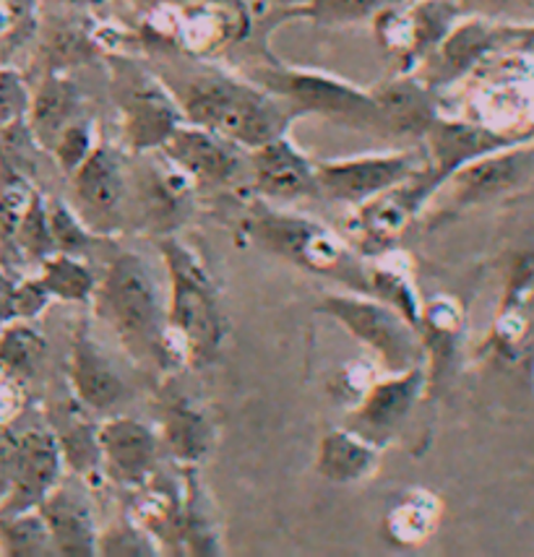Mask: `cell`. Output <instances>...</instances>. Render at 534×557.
<instances>
[{
  "label": "cell",
  "mask_w": 534,
  "mask_h": 557,
  "mask_svg": "<svg viewBox=\"0 0 534 557\" xmlns=\"http://www.w3.org/2000/svg\"><path fill=\"white\" fill-rule=\"evenodd\" d=\"M522 154H485L462 164L459 170H453L449 177H444V181H449L451 185L453 203H470L483 196L496 194V190L506 188V185H511L519 175H522Z\"/></svg>",
  "instance_id": "obj_22"
},
{
  "label": "cell",
  "mask_w": 534,
  "mask_h": 557,
  "mask_svg": "<svg viewBox=\"0 0 534 557\" xmlns=\"http://www.w3.org/2000/svg\"><path fill=\"white\" fill-rule=\"evenodd\" d=\"M13 315V287L5 282V276L0 274V321Z\"/></svg>",
  "instance_id": "obj_36"
},
{
  "label": "cell",
  "mask_w": 534,
  "mask_h": 557,
  "mask_svg": "<svg viewBox=\"0 0 534 557\" xmlns=\"http://www.w3.org/2000/svg\"><path fill=\"white\" fill-rule=\"evenodd\" d=\"M391 3L393 0H298L290 5V13L320 26H347L373 18Z\"/></svg>",
  "instance_id": "obj_26"
},
{
  "label": "cell",
  "mask_w": 534,
  "mask_h": 557,
  "mask_svg": "<svg viewBox=\"0 0 534 557\" xmlns=\"http://www.w3.org/2000/svg\"><path fill=\"white\" fill-rule=\"evenodd\" d=\"M112 95L123 117V134L136 151L162 149L180 123H185L175 97L162 78L129 58H112Z\"/></svg>",
  "instance_id": "obj_6"
},
{
  "label": "cell",
  "mask_w": 534,
  "mask_h": 557,
  "mask_svg": "<svg viewBox=\"0 0 534 557\" xmlns=\"http://www.w3.org/2000/svg\"><path fill=\"white\" fill-rule=\"evenodd\" d=\"M73 175V190H76L78 201L92 214H112L118 209L120 198H123V175H120V162L116 151L99 146L92 149L89 154Z\"/></svg>",
  "instance_id": "obj_20"
},
{
  "label": "cell",
  "mask_w": 534,
  "mask_h": 557,
  "mask_svg": "<svg viewBox=\"0 0 534 557\" xmlns=\"http://www.w3.org/2000/svg\"><path fill=\"white\" fill-rule=\"evenodd\" d=\"M430 500L423 503V495H410L389 513V529L393 540L404 545H415L430 529Z\"/></svg>",
  "instance_id": "obj_30"
},
{
  "label": "cell",
  "mask_w": 534,
  "mask_h": 557,
  "mask_svg": "<svg viewBox=\"0 0 534 557\" xmlns=\"http://www.w3.org/2000/svg\"><path fill=\"white\" fill-rule=\"evenodd\" d=\"M167 443H170L172 454L178 459L185 461H198L206 454V424L204 417L196 414L189 404H175L172 409H167Z\"/></svg>",
  "instance_id": "obj_27"
},
{
  "label": "cell",
  "mask_w": 534,
  "mask_h": 557,
  "mask_svg": "<svg viewBox=\"0 0 534 557\" xmlns=\"http://www.w3.org/2000/svg\"><path fill=\"white\" fill-rule=\"evenodd\" d=\"M16 235L24 248L35 256H48L50 250H56V243H52V235H50L48 211L43 209L39 198H32L29 209L24 211L22 222H19Z\"/></svg>",
  "instance_id": "obj_31"
},
{
  "label": "cell",
  "mask_w": 534,
  "mask_h": 557,
  "mask_svg": "<svg viewBox=\"0 0 534 557\" xmlns=\"http://www.w3.org/2000/svg\"><path fill=\"white\" fill-rule=\"evenodd\" d=\"M43 284L50 295H58L60 300H86L95 289V278L71 256L50 258L45 263Z\"/></svg>",
  "instance_id": "obj_28"
},
{
  "label": "cell",
  "mask_w": 534,
  "mask_h": 557,
  "mask_svg": "<svg viewBox=\"0 0 534 557\" xmlns=\"http://www.w3.org/2000/svg\"><path fill=\"white\" fill-rule=\"evenodd\" d=\"M282 3H287V5H292V3H298V0H282Z\"/></svg>",
  "instance_id": "obj_39"
},
{
  "label": "cell",
  "mask_w": 534,
  "mask_h": 557,
  "mask_svg": "<svg viewBox=\"0 0 534 557\" xmlns=\"http://www.w3.org/2000/svg\"><path fill=\"white\" fill-rule=\"evenodd\" d=\"M99 310L138 362H165L167 336L157 284L142 258H116L99 287Z\"/></svg>",
  "instance_id": "obj_2"
},
{
  "label": "cell",
  "mask_w": 534,
  "mask_h": 557,
  "mask_svg": "<svg viewBox=\"0 0 534 557\" xmlns=\"http://www.w3.org/2000/svg\"><path fill=\"white\" fill-rule=\"evenodd\" d=\"M45 344L26 326H11L0 339V362L11 370V373H32L35 364L43 357Z\"/></svg>",
  "instance_id": "obj_29"
},
{
  "label": "cell",
  "mask_w": 534,
  "mask_h": 557,
  "mask_svg": "<svg viewBox=\"0 0 534 557\" xmlns=\"http://www.w3.org/2000/svg\"><path fill=\"white\" fill-rule=\"evenodd\" d=\"M318 310L342 323L360 342L368 344L393 373H404L417 364L420 344L412 334L410 321L393 313L391 308H384L373 300H360V297L331 295L324 297Z\"/></svg>",
  "instance_id": "obj_8"
},
{
  "label": "cell",
  "mask_w": 534,
  "mask_h": 557,
  "mask_svg": "<svg viewBox=\"0 0 534 557\" xmlns=\"http://www.w3.org/2000/svg\"><path fill=\"white\" fill-rule=\"evenodd\" d=\"M52 547L60 555H95L97 534L92 523L89 508L73 490L52 487L39 503Z\"/></svg>",
  "instance_id": "obj_18"
},
{
  "label": "cell",
  "mask_w": 534,
  "mask_h": 557,
  "mask_svg": "<svg viewBox=\"0 0 534 557\" xmlns=\"http://www.w3.org/2000/svg\"><path fill=\"white\" fill-rule=\"evenodd\" d=\"M48 222L52 243H56V248L65 250V253L84 248V245L89 243V235H86L82 224L76 222V216H73L65 207H60V203L48 214Z\"/></svg>",
  "instance_id": "obj_33"
},
{
  "label": "cell",
  "mask_w": 534,
  "mask_h": 557,
  "mask_svg": "<svg viewBox=\"0 0 534 557\" xmlns=\"http://www.w3.org/2000/svg\"><path fill=\"white\" fill-rule=\"evenodd\" d=\"M393 3H410V0H393Z\"/></svg>",
  "instance_id": "obj_40"
},
{
  "label": "cell",
  "mask_w": 534,
  "mask_h": 557,
  "mask_svg": "<svg viewBox=\"0 0 534 557\" xmlns=\"http://www.w3.org/2000/svg\"><path fill=\"white\" fill-rule=\"evenodd\" d=\"M453 3H480V5H503V3H517V0H453Z\"/></svg>",
  "instance_id": "obj_38"
},
{
  "label": "cell",
  "mask_w": 534,
  "mask_h": 557,
  "mask_svg": "<svg viewBox=\"0 0 534 557\" xmlns=\"http://www.w3.org/2000/svg\"><path fill=\"white\" fill-rule=\"evenodd\" d=\"M125 3H131L133 9H144V11L157 13V11L167 9V5H178V3H183V0H125Z\"/></svg>",
  "instance_id": "obj_37"
},
{
  "label": "cell",
  "mask_w": 534,
  "mask_h": 557,
  "mask_svg": "<svg viewBox=\"0 0 534 557\" xmlns=\"http://www.w3.org/2000/svg\"><path fill=\"white\" fill-rule=\"evenodd\" d=\"M99 547H105L102 553H110V555H149V549H144L146 545L142 542V536L136 534V529L133 527H125L123 529V534L118 532H110L102 540V545Z\"/></svg>",
  "instance_id": "obj_35"
},
{
  "label": "cell",
  "mask_w": 534,
  "mask_h": 557,
  "mask_svg": "<svg viewBox=\"0 0 534 557\" xmlns=\"http://www.w3.org/2000/svg\"><path fill=\"white\" fill-rule=\"evenodd\" d=\"M378 454L365 441L363 435L347 433V430H337L320 441L318 448V472L329 482L337 485H352V482L365 480L373 469H376Z\"/></svg>",
  "instance_id": "obj_23"
},
{
  "label": "cell",
  "mask_w": 534,
  "mask_h": 557,
  "mask_svg": "<svg viewBox=\"0 0 534 557\" xmlns=\"http://www.w3.org/2000/svg\"><path fill=\"white\" fill-rule=\"evenodd\" d=\"M50 292L45 289V284L39 282H29L24 287L13 289V315H22V318H32L35 313L43 310V305L48 302Z\"/></svg>",
  "instance_id": "obj_34"
},
{
  "label": "cell",
  "mask_w": 534,
  "mask_h": 557,
  "mask_svg": "<svg viewBox=\"0 0 534 557\" xmlns=\"http://www.w3.org/2000/svg\"><path fill=\"white\" fill-rule=\"evenodd\" d=\"M251 82L269 95L279 97L295 115H324L331 121L347 123L352 128L376 131L380 134L378 108L371 91L326 76L318 71L284 69V65H264L251 71Z\"/></svg>",
  "instance_id": "obj_3"
},
{
  "label": "cell",
  "mask_w": 534,
  "mask_h": 557,
  "mask_svg": "<svg viewBox=\"0 0 534 557\" xmlns=\"http://www.w3.org/2000/svg\"><path fill=\"white\" fill-rule=\"evenodd\" d=\"M71 381L78 399L92 409L112 407L123 396V381L86 331H82L73 344Z\"/></svg>",
  "instance_id": "obj_19"
},
{
  "label": "cell",
  "mask_w": 534,
  "mask_h": 557,
  "mask_svg": "<svg viewBox=\"0 0 534 557\" xmlns=\"http://www.w3.org/2000/svg\"><path fill=\"white\" fill-rule=\"evenodd\" d=\"M415 154H373L316 164L318 194L333 201L365 203L393 185L420 175Z\"/></svg>",
  "instance_id": "obj_9"
},
{
  "label": "cell",
  "mask_w": 534,
  "mask_h": 557,
  "mask_svg": "<svg viewBox=\"0 0 534 557\" xmlns=\"http://www.w3.org/2000/svg\"><path fill=\"white\" fill-rule=\"evenodd\" d=\"M425 138L427 149H430V168H427V175L433 177L436 188L444 183V177H449L451 172L462 168V164L509 146L506 138L496 136L493 131L477 128V125L466 123L440 121V117L433 121Z\"/></svg>",
  "instance_id": "obj_17"
},
{
  "label": "cell",
  "mask_w": 534,
  "mask_h": 557,
  "mask_svg": "<svg viewBox=\"0 0 534 557\" xmlns=\"http://www.w3.org/2000/svg\"><path fill=\"white\" fill-rule=\"evenodd\" d=\"M251 162L258 188L266 196L300 198L318 194L316 164H311L308 157L300 154L287 136H279L253 149Z\"/></svg>",
  "instance_id": "obj_15"
},
{
  "label": "cell",
  "mask_w": 534,
  "mask_h": 557,
  "mask_svg": "<svg viewBox=\"0 0 534 557\" xmlns=\"http://www.w3.org/2000/svg\"><path fill=\"white\" fill-rule=\"evenodd\" d=\"M162 250L172 278L170 326L185 342L191 360H211L222 344L224 323L206 271L175 240H165Z\"/></svg>",
  "instance_id": "obj_4"
},
{
  "label": "cell",
  "mask_w": 534,
  "mask_h": 557,
  "mask_svg": "<svg viewBox=\"0 0 534 557\" xmlns=\"http://www.w3.org/2000/svg\"><path fill=\"white\" fill-rule=\"evenodd\" d=\"M99 456L120 485H142L157 459V437L146 424L118 417L97 430Z\"/></svg>",
  "instance_id": "obj_13"
},
{
  "label": "cell",
  "mask_w": 534,
  "mask_h": 557,
  "mask_svg": "<svg viewBox=\"0 0 534 557\" xmlns=\"http://www.w3.org/2000/svg\"><path fill=\"white\" fill-rule=\"evenodd\" d=\"M420 386H423V373L417 368L404 370L393 381H384L373 386L363 404L352 412V433L363 435L365 441L378 443L399 428L406 412L415 404Z\"/></svg>",
  "instance_id": "obj_16"
},
{
  "label": "cell",
  "mask_w": 534,
  "mask_h": 557,
  "mask_svg": "<svg viewBox=\"0 0 534 557\" xmlns=\"http://www.w3.org/2000/svg\"><path fill=\"white\" fill-rule=\"evenodd\" d=\"M78 104H82V99H78L76 86L69 78L56 76V73L45 78L35 102H32V131H35L39 144L52 149L65 125L76 121Z\"/></svg>",
  "instance_id": "obj_24"
},
{
  "label": "cell",
  "mask_w": 534,
  "mask_h": 557,
  "mask_svg": "<svg viewBox=\"0 0 534 557\" xmlns=\"http://www.w3.org/2000/svg\"><path fill=\"white\" fill-rule=\"evenodd\" d=\"M60 472V450L56 437L45 430H29L13 441L11 482L0 503V516L37 508L56 487Z\"/></svg>",
  "instance_id": "obj_10"
},
{
  "label": "cell",
  "mask_w": 534,
  "mask_h": 557,
  "mask_svg": "<svg viewBox=\"0 0 534 557\" xmlns=\"http://www.w3.org/2000/svg\"><path fill=\"white\" fill-rule=\"evenodd\" d=\"M496 42V32L487 29L483 22H466L462 26H453L444 42L430 52L427 63V86L449 84L457 76L470 69L472 63L480 61V55L493 48Z\"/></svg>",
  "instance_id": "obj_21"
},
{
  "label": "cell",
  "mask_w": 534,
  "mask_h": 557,
  "mask_svg": "<svg viewBox=\"0 0 534 557\" xmlns=\"http://www.w3.org/2000/svg\"><path fill=\"white\" fill-rule=\"evenodd\" d=\"M162 151L178 170L198 183H227L240 168L238 144L193 123H180L162 144Z\"/></svg>",
  "instance_id": "obj_11"
},
{
  "label": "cell",
  "mask_w": 534,
  "mask_h": 557,
  "mask_svg": "<svg viewBox=\"0 0 534 557\" xmlns=\"http://www.w3.org/2000/svg\"><path fill=\"white\" fill-rule=\"evenodd\" d=\"M162 82L175 97L185 123L202 125L248 149L284 136L298 117L282 99L258 84L240 82L222 71L202 69L185 73L183 78L167 73Z\"/></svg>",
  "instance_id": "obj_1"
},
{
  "label": "cell",
  "mask_w": 534,
  "mask_h": 557,
  "mask_svg": "<svg viewBox=\"0 0 534 557\" xmlns=\"http://www.w3.org/2000/svg\"><path fill=\"white\" fill-rule=\"evenodd\" d=\"M462 5L453 0H410L391 3L376 16V35L393 58H399L402 71L415 69L430 58V52L444 42L453 29Z\"/></svg>",
  "instance_id": "obj_7"
},
{
  "label": "cell",
  "mask_w": 534,
  "mask_h": 557,
  "mask_svg": "<svg viewBox=\"0 0 534 557\" xmlns=\"http://www.w3.org/2000/svg\"><path fill=\"white\" fill-rule=\"evenodd\" d=\"M378 108L380 134L386 136H425L436 121V102L430 86L415 76H397L371 91Z\"/></svg>",
  "instance_id": "obj_14"
},
{
  "label": "cell",
  "mask_w": 534,
  "mask_h": 557,
  "mask_svg": "<svg viewBox=\"0 0 534 557\" xmlns=\"http://www.w3.org/2000/svg\"><path fill=\"white\" fill-rule=\"evenodd\" d=\"M251 230L253 237L262 240L271 253L298 263L300 269L337 276L357 289H371V278H365L363 267L350 256V250L329 230L311 222V219L264 211L253 219Z\"/></svg>",
  "instance_id": "obj_5"
},
{
  "label": "cell",
  "mask_w": 534,
  "mask_h": 557,
  "mask_svg": "<svg viewBox=\"0 0 534 557\" xmlns=\"http://www.w3.org/2000/svg\"><path fill=\"white\" fill-rule=\"evenodd\" d=\"M0 545L9 555H48L52 547L48 523L35 508L13 516H0Z\"/></svg>",
  "instance_id": "obj_25"
},
{
  "label": "cell",
  "mask_w": 534,
  "mask_h": 557,
  "mask_svg": "<svg viewBox=\"0 0 534 557\" xmlns=\"http://www.w3.org/2000/svg\"><path fill=\"white\" fill-rule=\"evenodd\" d=\"M52 151H56L60 168L71 172L84 162L86 154L92 151V125L89 121H73L63 128V134L58 136V141L52 144Z\"/></svg>",
  "instance_id": "obj_32"
},
{
  "label": "cell",
  "mask_w": 534,
  "mask_h": 557,
  "mask_svg": "<svg viewBox=\"0 0 534 557\" xmlns=\"http://www.w3.org/2000/svg\"><path fill=\"white\" fill-rule=\"evenodd\" d=\"M433 188H436V183L425 170L410 177V181L368 198L357 216V232L363 237V248L380 250L397 240L412 214L423 209V201L427 194H433Z\"/></svg>",
  "instance_id": "obj_12"
}]
</instances>
